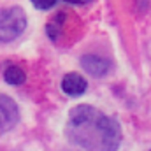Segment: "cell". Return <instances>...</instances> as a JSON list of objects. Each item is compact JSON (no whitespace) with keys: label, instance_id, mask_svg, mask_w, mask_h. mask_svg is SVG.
<instances>
[{"label":"cell","instance_id":"1","mask_svg":"<svg viewBox=\"0 0 151 151\" xmlns=\"http://www.w3.org/2000/svg\"><path fill=\"white\" fill-rule=\"evenodd\" d=\"M65 135L72 144L86 151H118L123 137L119 123L91 106L70 109Z\"/></svg>","mask_w":151,"mask_h":151},{"label":"cell","instance_id":"2","mask_svg":"<svg viewBox=\"0 0 151 151\" xmlns=\"http://www.w3.org/2000/svg\"><path fill=\"white\" fill-rule=\"evenodd\" d=\"M27 28V14L21 7L0 9V44L18 39Z\"/></svg>","mask_w":151,"mask_h":151},{"label":"cell","instance_id":"3","mask_svg":"<svg viewBox=\"0 0 151 151\" xmlns=\"http://www.w3.org/2000/svg\"><path fill=\"white\" fill-rule=\"evenodd\" d=\"M18 121H19V109L16 102L11 97L0 93V135L12 130L18 125Z\"/></svg>","mask_w":151,"mask_h":151},{"label":"cell","instance_id":"4","mask_svg":"<svg viewBox=\"0 0 151 151\" xmlns=\"http://www.w3.org/2000/svg\"><path fill=\"white\" fill-rule=\"evenodd\" d=\"M81 67L88 74L95 76V77H102L109 72L111 62L107 58L99 56V55H84V56H81Z\"/></svg>","mask_w":151,"mask_h":151},{"label":"cell","instance_id":"5","mask_svg":"<svg viewBox=\"0 0 151 151\" xmlns=\"http://www.w3.org/2000/svg\"><path fill=\"white\" fill-rule=\"evenodd\" d=\"M88 83L83 76H79L77 72H70L62 79V90L69 95V97H79L86 91Z\"/></svg>","mask_w":151,"mask_h":151},{"label":"cell","instance_id":"6","mask_svg":"<svg viewBox=\"0 0 151 151\" xmlns=\"http://www.w3.org/2000/svg\"><path fill=\"white\" fill-rule=\"evenodd\" d=\"M4 79H5V83H9V84H12V86H18V84H23V83H25L27 74L23 72V69H19V67H16V65H11V67L5 69Z\"/></svg>","mask_w":151,"mask_h":151},{"label":"cell","instance_id":"7","mask_svg":"<svg viewBox=\"0 0 151 151\" xmlns=\"http://www.w3.org/2000/svg\"><path fill=\"white\" fill-rule=\"evenodd\" d=\"M32 4H34L37 9L46 11V9H51V7L56 4V0H32Z\"/></svg>","mask_w":151,"mask_h":151},{"label":"cell","instance_id":"8","mask_svg":"<svg viewBox=\"0 0 151 151\" xmlns=\"http://www.w3.org/2000/svg\"><path fill=\"white\" fill-rule=\"evenodd\" d=\"M67 4H72V5H86V4H90L91 0H65Z\"/></svg>","mask_w":151,"mask_h":151}]
</instances>
